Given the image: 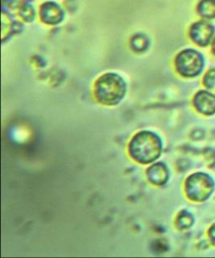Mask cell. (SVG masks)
Listing matches in <instances>:
<instances>
[{
  "instance_id": "14",
  "label": "cell",
  "mask_w": 215,
  "mask_h": 258,
  "mask_svg": "<svg viewBox=\"0 0 215 258\" xmlns=\"http://www.w3.org/2000/svg\"><path fill=\"white\" fill-rule=\"evenodd\" d=\"M208 236H209V240L211 241L212 244L215 246V224H213L209 228Z\"/></svg>"
},
{
  "instance_id": "10",
  "label": "cell",
  "mask_w": 215,
  "mask_h": 258,
  "mask_svg": "<svg viewBox=\"0 0 215 258\" xmlns=\"http://www.w3.org/2000/svg\"><path fill=\"white\" fill-rule=\"evenodd\" d=\"M131 48L136 52H143L149 46V40L144 35H136L131 39Z\"/></svg>"
},
{
  "instance_id": "8",
  "label": "cell",
  "mask_w": 215,
  "mask_h": 258,
  "mask_svg": "<svg viewBox=\"0 0 215 258\" xmlns=\"http://www.w3.org/2000/svg\"><path fill=\"white\" fill-rule=\"evenodd\" d=\"M169 177V169L165 164L159 162L154 164L148 169V179L154 185H164L167 182Z\"/></svg>"
},
{
  "instance_id": "5",
  "label": "cell",
  "mask_w": 215,
  "mask_h": 258,
  "mask_svg": "<svg viewBox=\"0 0 215 258\" xmlns=\"http://www.w3.org/2000/svg\"><path fill=\"white\" fill-rule=\"evenodd\" d=\"M214 33V28L206 21H198L189 29V36L193 42L199 46H207Z\"/></svg>"
},
{
  "instance_id": "1",
  "label": "cell",
  "mask_w": 215,
  "mask_h": 258,
  "mask_svg": "<svg viewBox=\"0 0 215 258\" xmlns=\"http://www.w3.org/2000/svg\"><path fill=\"white\" fill-rule=\"evenodd\" d=\"M162 141L159 136L150 131L136 133L129 144V153L133 160L140 164L152 163L161 157Z\"/></svg>"
},
{
  "instance_id": "2",
  "label": "cell",
  "mask_w": 215,
  "mask_h": 258,
  "mask_svg": "<svg viewBox=\"0 0 215 258\" xmlns=\"http://www.w3.org/2000/svg\"><path fill=\"white\" fill-rule=\"evenodd\" d=\"M127 92L124 79L115 73H107L96 81L95 95L99 103L114 106L123 100Z\"/></svg>"
},
{
  "instance_id": "4",
  "label": "cell",
  "mask_w": 215,
  "mask_h": 258,
  "mask_svg": "<svg viewBox=\"0 0 215 258\" xmlns=\"http://www.w3.org/2000/svg\"><path fill=\"white\" fill-rule=\"evenodd\" d=\"M176 69L181 76L193 78L201 74L204 67L202 55L194 49H185L177 55L175 60Z\"/></svg>"
},
{
  "instance_id": "7",
  "label": "cell",
  "mask_w": 215,
  "mask_h": 258,
  "mask_svg": "<svg viewBox=\"0 0 215 258\" xmlns=\"http://www.w3.org/2000/svg\"><path fill=\"white\" fill-rule=\"evenodd\" d=\"M193 104L197 111L201 114L213 115L215 113V95L208 91H199L194 97Z\"/></svg>"
},
{
  "instance_id": "15",
  "label": "cell",
  "mask_w": 215,
  "mask_h": 258,
  "mask_svg": "<svg viewBox=\"0 0 215 258\" xmlns=\"http://www.w3.org/2000/svg\"><path fill=\"white\" fill-rule=\"evenodd\" d=\"M212 49H213V53H214L215 55V37L214 39H213V47H212Z\"/></svg>"
},
{
  "instance_id": "3",
  "label": "cell",
  "mask_w": 215,
  "mask_h": 258,
  "mask_svg": "<svg viewBox=\"0 0 215 258\" xmlns=\"http://www.w3.org/2000/svg\"><path fill=\"white\" fill-rule=\"evenodd\" d=\"M213 189L214 182L206 173H193L185 181V193L192 201H205L211 196Z\"/></svg>"
},
{
  "instance_id": "13",
  "label": "cell",
  "mask_w": 215,
  "mask_h": 258,
  "mask_svg": "<svg viewBox=\"0 0 215 258\" xmlns=\"http://www.w3.org/2000/svg\"><path fill=\"white\" fill-rule=\"evenodd\" d=\"M20 16L27 22H32L34 20L35 12L33 8L28 5H24L21 8L20 12Z\"/></svg>"
},
{
  "instance_id": "9",
  "label": "cell",
  "mask_w": 215,
  "mask_h": 258,
  "mask_svg": "<svg viewBox=\"0 0 215 258\" xmlns=\"http://www.w3.org/2000/svg\"><path fill=\"white\" fill-rule=\"evenodd\" d=\"M198 14L205 19L215 18V0H201L197 6Z\"/></svg>"
},
{
  "instance_id": "12",
  "label": "cell",
  "mask_w": 215,
  "mask_h": 258,
  "mask_svg": "<svg viewBox=\"0 0 215 258\" xmlns=\"http://www.w3.org/2000/svg\"><path fill=\"white\" fill-rule=\"evenodd\" d=\"M203 84L208 90L215 92V68L208 71L204 76Z\"/></svg>"
},
{
  "instance_id": "11",
  "label": "cell",
  "mask_w": 215,
  "mask_h": 258,
  "mask_svg": "<svg viewBox=\"0 0 215 258\" xmlns=\"http://www.w3.org/2000/svg\"><path fill=\"white\" fill-rule=\"evenodd\" d=\"M193 224V218L191 214L187 212H182L177 216V226L179 229L184 230L190 228Z\"/></svg>"
},
{
  "instance_id": "6",
  "label": "cell",
  "mask_w": 215,
  "mask_h": 258,
  "mask_svg": "<svg viewBox=\"0 0 215 258\" xmlns=\"http://www.w3.org/2000/svg\"><path fill=\"white\" fill-rule=\"evenodd\" d=\"M64 12L58 4L54 2H46L40 7V20L48 25L60 24L64 19Z\"/></svg>"
}]
</instances>
